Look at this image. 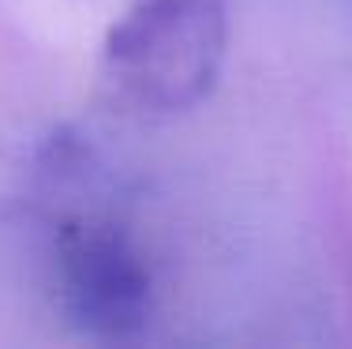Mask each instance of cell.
Masks as SVG:
<instances>
[{"instance_id":"obj_1","label":"cell","mask_w":352,"mask_h":349,"mask_svg":"<svg viewBox=\"0 0 352 349\" xmlns=\"http://www.w3.org/2000/svg\"><path fill=\"white\" fill-rule=\"evenodd\" d=\"M102 173L90 165L87 195L64 199L45 177V263L56 308L75 330L102 342L135 338L154 315V271L135 229L98 199Z\"/></svg>"},{"instance_id":"obj_2","label":"cell","mask_w":352,"mask_h":349,"mask_svg":"<svg viewBox=\"0 0 352 349\" xmlns=\"http://www.w3.org/2000/svg\"><path fill=\"white\" fill-rule=\"evenodd\" d=\"M229 45V0H131L109 27L105 83L128 109L173 116L210 94Z\"/></svg>"}]
</instances>
